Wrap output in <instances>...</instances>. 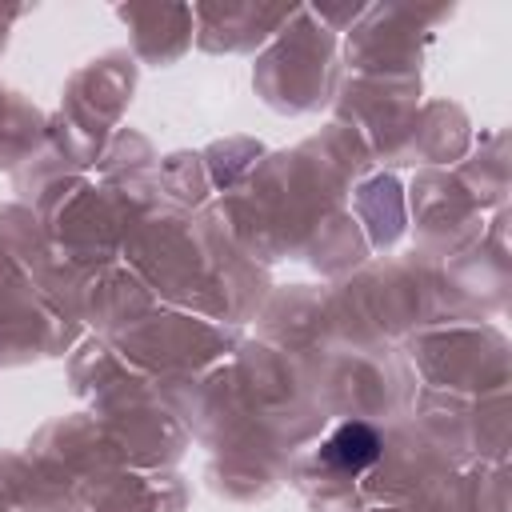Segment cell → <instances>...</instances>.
Listing matches in <instances>:
<instances>
[{
  "mask_svg": "<svg viewBox=\"0 0 512 512\" xmlns=\"http://www.w3.org/2000/svg\"><path fill=\"white\" fill-rule=\"evenodd\" d=\"M320 456H324V464H332L336 472H364V468L376 464L380 440H376V432H372L368 424H340V428L324 440Z\"/></svg>",
  "mask_w": 512,
  "mask_h": 512,
  "instance_id": "cell-1",
  "label": "cell"
}]
</instances>
